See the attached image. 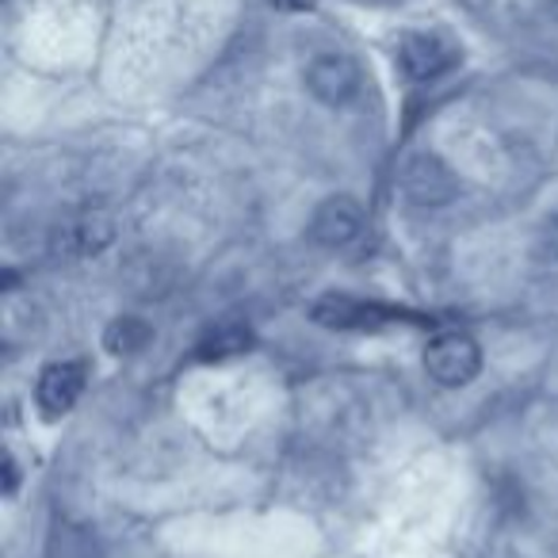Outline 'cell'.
Returning <instances> with one entry per match:
<instances>
[{"mask_svg": "<svg viewBox=\"0 0 558 558\" xmlns=\"http://www.w3.org/2000/svg\"><path fill=\"white\" fill-rule=\"evenodd\" d=\"M116 230L104 215H85V218H73V222L58 226L54 233V253L58 256H96L111 245Z\"/></svg>", "mask_w": 558, "mask_h": 558, "instance_id": "cell-7", "label": "cell"}, {"mask_svg": "<svg viewBox=\"0 0 558 558\" xmlns=\"http://www.w3.org/2000/svg\"><path fill=\"white\" fill-rule=\"evenodd\" d=\"M16 486H20V466H16V459L12 456H4V494H16Z\"/></svg>", "mask_w": 558, "mask_h": 558, "instance_id": "cell-11", "label": "cell"}, {"mask_svg": "<svg viewBox=\"0 0 558 558\" xmlns=\"http://www.w3.org/2000/svg\"><path fill=\"white\" fill-rule=\"evenodd\" d=\"M149 337H154V329H149L146 322H138V318H119V322H111V326H108V333H104V344H108V352L123 356V352L146 349Z\"/></svg>", "mask_w": 558, "mask_h": 558, "instance_id": "cell-10", "label": "cell"}, {"mask_svg": "<svg viewBox=\"0 0 558 558\" xmlns=\"http://www.w3.org/2000/svg\"><path fill=\"white\" fill-rule=\"evenodd\" d=\"M459 47L440 32H405L398 39V65L410 81H436L456 70Z\"/></svg>", "mask_w": 558, "mask_h": 558, "instance_id": "cell-3", "label": "cell"}, {"mask_svg": "<svg viewBox=\"0 0 558 558\" xmlns=\"http://www.w3.org/2000/svg\"><path fill=\"white\" fill-rule=\"evenodd\" d=\"M555 12H558V0H555Z\"/></svg>", "mask_w": 558, "mask_h": 558, "instance_id": "cell-13", "label": "cell"}, {"mask_svg": "<svg viewBox=\"0 0 558 558\" xmlns=\"http://www.w3.org/2000/svg\"><path fill=\"white\" fill-rule=\"evenodd\" d=\"M425 372L440 387H466L482 372V349L466 333H440L425 349Z\"/></svg>", "mask_w": 558, "mask_h": 558, "instance_id": "cell-2", "label": "cell"}, {"mask_svg": "<svg viewBox=\"0 0 558 558\" xmlns=\"http://www.w3.org/2000/svg\"><path fill=\"white\" fill-rule=\"evenodd\" d=\"M360 233H364V215H360L356 199H349V195L326 199L311 218V238L322 248H349Z\"/></svg>", "mask_w": 558, "mask_h": 558, "instance_id": "cell-5", "label": "cell"}, {"mask_svg": "<svg viewBox=\"0 0 558 558\" xmlns=\"http://www.w3.org/2000/svg\"><path fill=\"white\" fill-rule=\"evenodd\" d=\"M271 9H279V12H311L318 0H268Z\"/></svg>", "mask_w": 558, "mask_h": 558, "instance_id": "cell-12", "label": "cell"}, {"mask_svg": "<svg viewBox=\"0 0 558 558\" xmlns=\"http://www.w3.org/2000/svg\"><path fill=\"white\" fill-rule=\"evenodd\" d=\"M311 318L318 322V326H326V329H364V326H372V311H367V306H360V303H352V299H344V295H329V299H322V303H314Z\"/></svg>", "mask_w": 558, "mask_h": 558, "instance_id": "cell-8", "label": "cell"}, {"mask_svg": "<svg viewBox=\"0 0 558 558\" xmlns=\"http://www.w3.org/2000/svg\"><path fill=\"white\" fill-rule=\"evenodd\" d=\"M306 88L326 108H344L364 88V73L349 54H318L306 65Z\"/></svg>", "mask_w": 558, "mask_h": 558, "instance_id": "cell-4", "label": "cell"}, {"mask_svg": "<svg viewBox=\"0 0 558 558\" xmlns=\"http://www.w3.org/2000/svg\"><path fill=\"white\" fill-rule=\"evenodd\" d=\"M81 395H85V367L81 364L62 360V364L43 367L35 398H39V410L47 413V417H62V413H70L73 405L81 402Z\"/></svg>", "mask_w": 558, "mask_h": 558, "instance_id": "cell-6", "label": "cell"}, {"mask_svg": "<svg viewBox=\"0 0 558 558\" xmlns=\"http://www.w3.org/2000/svg\"><path fill=\"white\" fill-rule=\"evenodd\" d=\"M248 344H253V333H248L245 322H222V326H215L199 341V360H230V356H241V352H245Z\"/></svg>", "mask_w": 558, "mask_h": 558, "instance_id": "cell-9", "label": "cell"}, {"mask_svg": "<svg viewBox=\"0 0 558 558\" xmlns=\"http://www.w3.org/2000/svg\"><path fill=\"white\" fill-rule=\"evenodd\" d=\"M398 192L410 207L436 210L459 195V180L436 154H410L398 169Z\"/></svg>", "mask_w": 558, "mask_h": 558, "instance_id": "cell-1", "label": "cell"}]
</instances>
